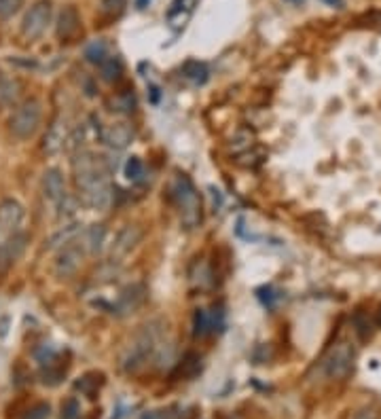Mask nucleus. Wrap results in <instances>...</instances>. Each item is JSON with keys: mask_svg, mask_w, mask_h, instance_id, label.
<instances>
[{"mask_svg": "<svg viewBox=\"0 0 381 419\" xmlns=\"http://www.w3.org/2000/svg\"><path fill=\"white\" fill-rule=\"evenodd\" d=\"M51 3L49 0H36V3L28 9V13L24 15L22 22V34L30 41H36L45 34L47 26L51 24Z\"/></svg>", "mask_w": 381, "mask_h": 419, "instance_id": "6", "label": "nucleus"}, {"mask_svg": "<svg viewBox=\"0 0 381 419\" xmlns=\"http://www.w3.org/2000/svg\"><path fill=\"white\" fill-rule=\"evenodd\" d=\"M79 201L95 212H104L114 201V189L110 185V178H100L91 182L89 187L79 191Z\"/></svg>", "mask_w": 381, "mask_h": 419, "instance_id": "7", "label": "nucleus"}, {"mask_svg": "<svg viewBox=\"0 0 381 419\" xmlns=\"http://www.w3.org/2000/svg\"><path fill=\"white\" fill-rule=\"evenodd\" d=\"M140 419H172V413L168 408H157V411H149L145 413Z\"/></svg>", "mask_w": 381, "mask_h": 419, "instance_id": "37", "label": "nucleus"}, {"mask_svg": "<svg viewBox=\"0 0 381 419\" xmlns=\"http://www.w3.org/2000/svg\"><path fill=\"white\" fill-rule=\"evenodd\" d=\"M81 417V404L76 398H68L62 404V419H79Z\"/></svg>", "mask_w": 381, "mask_h": 419, "instance_id": "35", "label": "nucleus"}, {"mask_svg": "<svg viewBox=\"0 0 381 419\" xmlns=\"http://www.w3.org/2000/svg\"><path fill=\"white\" fill-rule=\"evenodd\" d=\"M108 110L119 112V114H130L136 110V98L132 91H121L108 100Z\"/></svg>", "mask_w": 381, "mask_h": 419, "instance_id": "21", "label": "nucleus"}, {"mask_svg": "<svg viewBox=\"0 0 381 419\" xmlns=\"http://www.w3.org/2000/svg\"><path fill=\"white\" fill-rule=\"evenodd\" d=\"M83 256H85L83 244H79V241L66 244L64 248H60V254H58L55 265H53V273H55L60 279L72 277V275L79 271V267H81V262H83Z\"/></svg>", "mask_w": 381, "mask_h": 419, "instance_id": "10", "label": "nucleus"}, {"mask_svg": "<svg viewBox=\"0 0 381 419\" xmlns=\"http://www.w3.org/2000/svg\"><path fill=\"white\" fill-rule=\"evenodd\" d=\"M58 360H53L51 364H45L43 371H41V377H43V383L45 385H58L64 375H66V366H55Z\"/></svg>", "mask_w": 381, "mask_h": 419, "instance_id": "28", "label": "nucleus"}, {"mask_svg": "<svg viewBox=\"0 0 381 419\" xmlns=\"http://www.w3.org/2000/svg\"><path fill=\"white\" fill-rule=\"evenodd\" d=\"M286 3H293V5H301L303 0H286Z\"/></svg>", "mask_w": 381, "mask_h": 419, "instance_id": "41", "label": "nucleus"}, {"mask_svg": "<svg viewBox=\"0 0 381 419\" xmlns=\"http://www.w3.org/2000/svg\"><path fill=\"white\" fill-rule=\"evenodd\" d=\"M354 419H379V413L375 408H370V406H364V408H360L354 415Z\"/></svg>", "mask_w": 381, "mask_h": 419, "instance_id": "38", "label": "nucleus"}, {"mask_svg": "<svg viewBox=\"0 0 381 419\" xmlns=\"http://www.w3.org/2000/svg\"><path fill=\"white\" fill-rule=\"evenodd\" d=\"M324 3H328L330 7H337V9L343 7V0H324Z\"/></svg>", "mask_w": 381, "mask_h": 419, "instance_id": "39", "label": "nucleus"}, {"mask_svg": "<svg viewBox=\"0 0 381 419\" xmlns=\"http://www.w3.org/2000/svg\"><path fill=\"white\" fill-rule=\"evenodd\" d=\"M79 26H81V18H79V11L76 7L68 5L60 11L58 15V22H55V34L60 41H70L76 32H79Z\"/></svg>", "mask_w": 381, "mask_h": 419, "instance_id": "16", "label": "nucleus"}, {"mask_svg": "<svg viewBox=\"0 0 381 419\" xmlns=\"http://www.w3.org/2000/svg\"><path fill=\"white\" fill-rule=\"evenodd\" d=\"M24 218H26V210L20 201L15 199H5L0 201V231L11 235V233H18L20 227L24 225Z\"/></svg>", "mask_w": 381, "mask_h": 419, "instance_id": "13", "label": "nucleus"}, {"mask_svg": "<svg viewBox=\"0 0 381 419\" xmlns=\"http://www.w3.org/2000/svg\"><path fill=\"white\" fill-rule=\"evenodd\" d=\"M127 0H100V11L108 20H116L125 13Z\"/></svg>", "mask_w": 381, "mask_h": 419, "instance_id": "25", "label": "nucleus"}, {"mask_svg": "<svg viewBox=\"0 0 381 419\" xmlns=\"http://www.w3.org/2000/svg\"><path fill=\"white\" fill-rule=\"evenodd\" d=\"M43 195L47 201H51L53 206H58L64 195H66V180H64V174L58 170V168H49L45 170L43 174Z\"/></svg>", "mask_w": 381, "mask_h": 419, "instance_id": "15", "label": "nucleus"}, {"mask_svg": "<svg viewBox=\"0 0 381 419\" xmlns=\"http://www.w3.org/2000/svg\"><path fill=\"white\" fill-rule=\"evenodd\" d=\"M364 22H366V26L381 30V11H370V13H366V15H364Z\"/></svg>", "mask_w": 381, "mask_h": 419, "instance_id": "36", "label": "nucleus"}, {"mask_svg": "<svg viewBox=\"0 0 381 419\" xmlns=\"http://www.w3.org/2000/svg\"><path fill=\"white\" fill-rule=\"evenodd\" d=\"M159 345H161L159 322H149L140 326L121 354V368L125 373H138L149 364V360L157 356Z\"/></svg>", "mask_w": 381, "mask_h": 419, "instance_id": "1", "label": "nucleus"}, {"mask_svg": "<svg viewBox=\"0 0 381 419\" xmlns=\"http://www.w3.org/2000/svg\"><path fill=\"white\" fill-rule=\"evenodd\" d=\"M24 7V0H0V20H11Z\"/></svg>", "mask_w": 381, "mask_h": 419, "instance_id": "33", "label": "nucleus"}, {"mask_svg": "<svg viewBox=\"0 0 381 419\" xmlns=\"http://www.w3.org/2000/svg\"><path fill=\"white\" fill-rule=\"evenodd\" d=\"M151 3V0H136V5H138V9H145L147 5Z\"/></svg>", "mask_w": 381, "mask_h": 419, "instance_id": "40", "label": "nucleus"}, {"mask_svg": "<svg viewBox=\"0 0 381 419\" xmlns=\"http://www.w3.org/2000/svg\"><path fill=\"white\" fill-rule=\"evenodd\" d=\"M182 77H185L191 85L199 87V85H203V83L208 81L210 70H208V66H206L203 62L191 60V62H187V64L182 66Z\"/></svg>", "mask_w": 381, "mask_h": 419, "instance_id": "19", "label": "nucleus"}, {"mask_svg": "<svg viewBox=\"0 0 381 419\" xmlns=\"http://www.w3.org/2000/svg\"><path fill=\"white\" fill-rule=\"evenodd\" d=\"M354 360H356V354H354V347L349 343H337L328 356L324 358L322 362V368L326 373V377L335 379V381H343L352 375L354 371Z\"/></svg>", "mask_w": 381, "mask_h": 419, "instance_id": "5", "label": "nucleus"}, {"mask_svg": "<svg viewBox=\"0 0 381 419\" xmlns=\"http://www.w3.org/2000/svg\"><path fill=\"white\" fill-rule=\"evenodd\" d=\"M98 66H100V77L106 83H114L123 74V64H121V60L116 55H106Z\"/></svg>", "mask_w": 381, "mask_h": 419, "instance_id": "23", "label": "nucleus"}, {"mask_svg": "<svg viewBox=\"0 0 381 419\" xmlns=\"http://www.w3.org/2000/svg\"><path fill=\"white\" fill-rule=\"evenodd\" d=\"M66 138H68L66 121H64V119H55V121L49 125V129H47V133H45V138H43V153L49 155V157L62 153L64 147H66Z\"/></svg>", "mask_w": 381, "mask_h": 419, "instance_id": "14", "label": "nucleus"}, {"mask_svg": "<svg viewBox=\"0 0 381 419\" xmlns=\"http://www.w3.org/2000/svg\"><path fill=\"white\" fill-rule=\"evenodd\" d=\"M55 208H58V218H60V220H66V218H70V216L79 210V199L66 193L64 199H62Z\"/></svg>", "mask_w": 381, "mask_h": 419, "instance_id": "31", "label": "nucleus"}, {"mask_svg": "<svg viewBox=\"0 0 381 419\" xmlns=\"http://www.w3.org/2000/svg\"><path fill=\"white\" fill-rule=\"evenodd\" d=\"M102 385V375H98V373H89V375H85V377H81V381H76V390L81 392V394H85L87 398H95V392H98V387Z\"/></svg>", "mask_w": 381, "mask_h": 419, "instance_id": "24", "label": "nucleus"}, {"mask_svg": "<svg viewBox=\"0 0 381 419\" xmlns=\"http://www.w3.org/2000/svg\"><path fill=\"white\" fill-rule=\"evenodd\" d=\"M106 55H108V53H106V45H104L102 41H95V43H91V45L85 49L87 62H91V64H95V66H98Z\"/></svg>", "mask_w": 381, "mask_h": 419, "instance_id": "32", "label": "nucleus"}, {"mask_svg": "<svg viewBox=\"0 0 381 419\" xmlns=\"http://www.w3.org/2000/svg\"><path fill=\"white\" fill-rule=\"evenodd\" d=\"M208 333H212L210 314L206 310H195V314H193V335L195 337H206Z\"/></svg>", "mask_w": 381, "mask_h": 419, "instance_id": "26", "label": "nucleus"}, {"mask_svg": "<svg viewBox=\"0 0 381 419\" xmlns=\"http://www.w3.org/2000/svg\"><path fill=\"white\" fill-rule=\"evenodd\" d=\"M172 193H174V199H176L185 229H189V231L197 229L203 220V204H201V195L195 189L193 180L187 174H178L174 178Z\"/></svg>", "mask_w": 381, "mask_h": 419, "instance_id": "2", "label": "nucleus"}, {"mask_svg": "<svg viewBox=\"0 0 381 419\" xmlns=\"http://www.w3.org/2000/svg\"><path fill=\"white\" fill-rule=\"evenodd\" d=\"M142 237H145V231H142L140 225H125L114 235V241L110 244V252H108L110 262H119L121 258H125L142 241Z\"/></svg>", "mask_w": 381, "mask_h": 419, "instance_id": "8", "label": "nucleus"}, {"mask_svg": "<svg viewBox=\"0 0 381 419\" xmlns=\"http://www.w3.org/2000/svg\"><path fill=\"white\" fill-rule=\"evenodd\" d=\"M28 246V235L26 233H11L3 244H0V279H3L9 269L13 267V262L24 254Z\"/></svg>", "mask_w": 381, "mask_h": 419, "instance_id": "12", "label": "nucleus"}, {"mask_svg": "<svg viewBox=\"0 0 381 419\" xmlns=\"http://www.w3.org/2000/svg\"><path fill=\"white\" fill-rule=\"evenodd\" d=\"M142 176H145V166H142L140 157H130L125 161V178L127 180L138 182V180H142Z\"/></svg>", "mask_w": 381, "mask_h": 419, "instance_id": "29", "label": "nucleus"}, {"mask_svg": "<svg viewBox=\"0 0 381 419\" xmlns=\"http://www.w3.org/2000/svg\"><path fill=\"white\" fill-rule=\"evenodd\" d=\"M199 371H201V358H199V354L189 352V354H185L182 360L178 362V366H176V377L193 379V377L199 375Z\"/></svg>", "mask_w": 381, "mask_h": 419, "instance_id": "20", "label": "nucleus"}, {"mask_svg": "<svg viewBox=\"0 0 381 419\" xmlns=\"http://www.w3.org/2000/svg\"><path fill=\"white\" fill-rule=\"evenodd\" d=\"M49 413H51L49 402H36L34 406H30V408L24 413V417H22V419H47V417H49Z\"/></svg>", "mask_w": 381, "mask_h": 419, "instance_id": "34", "label": "nucleus"}, {"mask_svg": "<svg viewBox=\"0 0 381 419\" xmlns=\"http://www.w3.org/2000/svg\"><path fill=\"white\" fill-rule=\"evenodd\" d=\"M20 95V83L18 81H0V102L13 104Z\"/></svg>", "mask_w": 381, "mask_h": 419, "instance_id": "30", "label": "nucleus"}, {"mask_svg": "<svg viewBox=\"0 0 381 419\" xmlns=\"http://www.w3.org/2000/svg\"><path fill=\"white\" fill-rule=\"evenodd\" d=\"M43 121V104L36 98L24 100L9 119V131L18 140H30L39 131Z\"/></svg>", "mask_w": 381, "mask_h": 419, "instance_id": "3", "label": "nucleus"}, {"mask_svg": "<svg viewBox=\"0 0 381 419\" xmlns=\"http://www.w3.org/2000/svg\"><path fill=\"white\" fill-rule=\"evenodd\" d=\"M72 174H74V185L81 191L100 178H108L110 166L102 155H95L91 151H79L72 155Z\"/></svg>", "mask_w": 381, "mask_h": 419, "instance_id": "4", "label": "nucleus"}, {"mask_svg": "<svg viewBox=\"0 0 381 419\" xmlns=\"http://www.w3.org/2000/svg\"><path fill=\"white\" fill-rule=\"evenodd\" d=\"M85 138H87V131H85V125H79V127H74L72 131H68V138H66V151L68 153H79L81 151V147H83V142H85Z\"/></svg>", "mask_w": 381, "mask_h": 419, "instance_id": "27", "label": "nucleus"}, {"mask_svg": "<svg viewBox=\"0 0 381 419\" xmlns=\"http://www.w3.org/2000/svg\"><path fill=\"white\" fill-rule=\"evenodd\" d=\"M195 3H197V0H174V5H172V9H170V13H168L170 24L176 26V28L185 26V22H187V18L191 15Z\"/></svg>", "mask_w": 381, "mask_h": 419, "instance_id": "22", "label": "nucleus"}, {"mask_svg": "<svg viewBox=\"0 0 381 419\" xmlns=\"http://www.w3.org/2000/svg\"><path fill=\"white\" fill-rule=\"evenodd\" d=\"M134 127L127 123V121H116V123H110L106 127L100 129V138L106 147H110L112 151H123L132 145L134 140Z\"/></svg>", "mask_w": 381, "mask_h": 419, "instance_id": "11", "label": "nucleus"}, {"mask_svg": "<svg viewBox=\"0 0 381 419\" xmlns=\"http://www.w3.org/2000/svg\"><path fill=\"white\" fill-rule=\"evenodd\" d=\"M147 301V286L136 282V284H130V286H125L116 299V303L112 305V314L116 318H127V316H132L136 314Z\"/></svg>", "mask_w": 381, "mask_h": 419, "instance_id": "9", "label": "nucleus"}, {"mask_svg": "<svg viewBox=\"0 0 381 419\" xmlns=\"http://www.w3.org/2000/svg\"><path fill=\"white\" fill-rule=\"evenodd\" d=\"M79 233H81V225H79V222H70V225L62 227L58 233H53V235L49 237L47 250H60V248H64L66 244L74 241Z\"/></svg>", "mask_w": 381, "mask_h": 419, "instance_id": "18", "label": "nucleus"}, {"mask_svg": "<svg viewBox=\"0 0 381 419\" xmlns=\"http://www.w3.org/2000/svg\"><path fill=\"white\" fill-rule=\"evenodd\" d=\"M106 235H108L106 225H102V222L89 225V227L85 229V233H83V241H81V244H83V248H85V252H89V254H100V252L104 250Z\"/></svg>", "mask_w": 381, "mask_h": 419, "instance_id": "17", "label": "nucleus"}, {"mask_svg": "<svg viewBox=\"0 0 381 419\" xmlns=\"http://www.w3.org/2000/svg\"><path fill=\"white\" fill-rule=\"evenodd\" d=\"M379 324H381V310H379Z\"/></svg>", "mask_w": 381, "mask_h": 419, "instance_id": "42", "label": "nucleus"}]
</instances>
